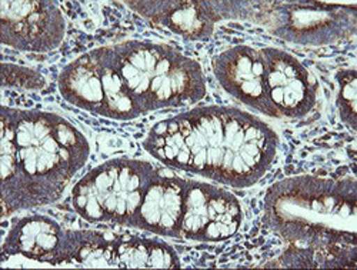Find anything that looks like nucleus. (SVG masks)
I'll list each match as a JSON object with an SVG mask.
<instances>
[{"mask_svg": "<svg viewBox=\"0 0 357 270\" xmlns=\"http://www.w3.org/2000/svg\"><path fill=\"white\" fill-rule=\"evenodd\" d=\"M143 146L167 167L249 188L272 167L279 136L245 110L203 106L156 123Z\"/></svg>", "mask_w": 357, "mask_h": 270, "instance_id": "f257e3e1", "label": "nucleus"}, {"mask_svg": "<svg viewBox=\"0 0 357 270\" xmlns=\"http://www.w3.org/2000/svg\"><path fill=\"white\" fill-rule=\"evenodd\" d=\"M8 110L16 163L12 179L2 186L3 218L56 202L91 155L84 135L65 117L40 110Z\"/></svg>", "mask_w": 357, "mask_h": 270, "instance_id": "f03ea898", "label": "nucleus"}, {"mask_svg": "<svg viewBox=\"0 0 357 270\" xmlns=\"http://www.w3.org/2000/svg\"><path fill=\"white\" fill-rule=\"evenodd\" d=\"M275 190L276 229L294 240L316 239L331 246H356V182L316 177L284 180Z\"/></svg>", "mask_w": 357, "mask_h": 270, "instance_id": "7ed1b4c3", "label": "nucleus"}, {"mask_svg": "<svg viewBox=\"0 0 357 270\" xmlns=\"http://www.w3.org/2000/svg\"><path fill=\"white\" fill-rule=\"evenodd\" d=\"M117 69L142 116L193 105L206 96V80L196 60L174 47L149 40L113 45Z\"/></svg>", "mask_w": 357, "mask_h": 270, "instance_id": "20e7f679", "label": "nucleus"}, {"mask_svg": "<svg viewBox=\"0 0 357 270\" xmlns=\"http://www.w3.org/2000/svg\"><path fill=\"white\" fill-rule=\"evenodd\" d=\"M160 173L146 160L116 158L86 173L72 190V204L87 222L130 225L146 190Z\"/></svg>", "mask_w": 357, "mask_h": 270, "instance_id": "39448f33", "label": "nucleus"}, {"mask_svg": "<svg viewBox=\"0 0 357 270\" xmlns=\"http://www.w3.org/2000/svg\"><path fill=\"white\" fill-rule=\"evenodd\" d=\"M59 92L68 103L102 117L142 116L117 69L113 46L93 49L70 62L59 76Z\"/></svg>", "mask_w": 357, "mask_h": 270, "instance_id": "423d86ee", "label": "nucleus"}, {"mask_svg": "<svg viewBox=\"0 0 357 270\" xmlns=\"http://www.w3.org/2000/svg\"><path fill=\"white\" fill-rule=\"evenodd\" d=\"M243 220L241 202L227 190L189 180L178 239L223 242L239 230Z\"/></svg>", "mask_w": 357, "mask_h": 270, "instance_id": "0eeeda50", "label": "nucleus"}, {"mask_svg": "<svg viewBox=\"0 0 357 270\" xmlns=\"http://www.w3.org/2000/svg\"><path fill=\"white\" fill-rule=\"evenodd\" d=\"M66 33L65 17L54 2H2V43L22 52L47 53L61 46Z\"/></svg>", "mask_w": 357, "mask_h": 270, "instance_id": "6e6552de", "label": "nucleus"}, {"mask_svg": "<svg viewBox=\"0 0 357 270\" xmlns=\"http://www.w3.org/2000/svg\"><path fill=\"white\" fill-rule=\"evenodd\" d=\"M89 236V230H65L49 218L29 216L13 225L3 242V253L53 264L77 262Z\"/></svg>", "mask_w": 357, "mask_h": 270, "instance_id": "1a4fd4ad", "label": "nucleus"}, {"mask_svg": "<svg viewBox=\"0 0 357 270\" xmlns=\"http://www.w3.org/2000/svg\"><path fill=\"white\" fill-rule=\"evenodd\" d=\"M275 35L296 43L326 45L356 32V12L326 3H279Z\"/></svg>", "mask_w": 357, "mask_h": 270, "instance_id": "9d476101", "label": "nucleus"}, {"mask_svg": "<svg viewBox=\"0 0 357 270\" xmlns=\"http://www.w3.org/2000/svg\"><path fill=\"white\" fill-rule=\"evenodd\" d=\"M266 60V86L279 117H306L316 107L319 83L293 54L275 49H261Z\"/></svg>", "mask_w": 357, "mask_h": 270, "instance_id": "9b49d317", "label": "nucleus"}, {"mask_svg": "<svg viewBox=\"0 0 357 270\" xmlns=\"http://www.w3.org/2000/svg\"><path fill=\"white\" fill-rule=\"evenodd\" d=\"M213 73L226 93L250 109L279 117L266 86V60L261 49L233 46L213 57Z\"/></svg>", "mask_w": 357, "mask_h": 270, "instance_id": "f8f14e48", "label": "nucleus"}, {"mask_svg": "<svg viewBox=\"0 0 357 270\" xmlns=\"http://www.w3.org/2000/svg\"><path fill=\"white\" fill-rule=\"evenodd\" d=\"M189 180L159 173L146 190L129 227L178 239Z\"/></svg>", "mask_w": 357, "mask_h": 270, "instance_id": "ddd939ff", "label": "nucleus"}, {"mask_svg": "<svg viewBox=\"0 0 357 270\" xmlns=\"http://www.w3.org/2000/svg\"><path fill=\"white\" fill-rule=\"evenodd\" d=\"M146 19L189 40L209 39L215 23L225 19L218 2H130Z\"/></svg>", "mask_w": 357, "mask_h": 270, "instance_id": "4468645a", "label": "nucleus"}, {"mask_svg": "<svg viewBox=\"0 0 357 270\" xmlns=\"http://www.w3.org/2000/svg\"><path fill=\"white\" fill-rule=\"evenodd\" d=\"M112 266L117 267H181L176 252L165 242L151 239L116 237Z\"/></svg>", "mask_w": 357, "mask_h": 270, "instance_id": "2eb2a0df", "label": "nucleus"}, {"mask_svg": "<svg viewBox=\"0 0 357 270\" xmlns=\"http://www.w3.org/2000/svg\"><path fill=\"white\" fill-rule=\"evenodd\" d=\"M339 92L336 105L343 123L356 130V102H357V73L354 69L340 70L336 75Z\"/></svg>", "mask_w": 357, "mask_h": 270, "instance_id": "dca6fc26", "label": "nucleus"}, {"mask_svg": "<svg viewBox=\"0 0 357 270\" xmlns=\"http://www.w3.org/2000/svg\"><path fill=\"white\" fill-rule=\"evenodd\" d=\"M2 82L3 87H19V89H42L46 82L45 77L36 72L24 66L17 65H2Z\"/></svg>", "mask_w": 357, "mask_h": 270, "instance_id": "f3484780", "label": "nucleus"}]
</instances>
